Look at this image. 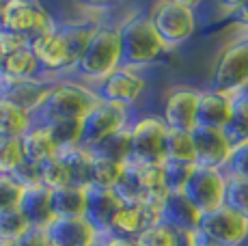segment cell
Returning <instances> with one entry per match:
<instances>
[{
  "label": "cell",
  "instance_id": "1",
  "mask_svg": "<svg viewBox=\"0 0 248 246\" xmlns=\"http://www.w3.org/2000/svg\"><path fill=\"white\" fill-rule=\"evenodd\" d=\"M114 28H117L119 46H121V67L142 72L173 54V50L166 48L164 41L155 32L147 11H132L130 15L121 17Z\"/></svg>",
  "mask_w": 248,
  "mask_h": 246
},
{
  "label": "cell",
  "instance_id": "2",
  "mask_svg": "<svg viewBox=\"0 0 248 246\" xmlns=\"http://www.w3.org/2000/svg\"><path fill=\"white\" fill-rule=\"evenodd\" d=\"M119 67H121V46H119L117 28L102 22L91 32V39L82 56H80L71 78L95 89L110 74L117 72Z\"/></svg>",
  "mask_w": 248,
  "mask_h": 246
},
{
  "label": "cell",
  "instance_id": "3",
  "mask_svg": "<svg viewBox=\"0 0 248 246\" xmlns=\"http://www.w3.org/2000/svg\"><path fill=\"white\" fill-rule=\"evenodd\" d=\"M199 4L190 0H158L149 7L151 24L169 50H177L194 37L199 28Z\"/></svg>",
  "mask_w": 248,
  "mask_h": 246
},
{
  "label": "cell",
  "instance_id": "4",
  "mask_svg": "<svg viewBox=\"0 0 248 246\" xmlns=\"http://www.w3.org/2000/svg\"><path fill=\"white\" fill-rule=\"evenodd\" d=\"M102 99L97 97L93 87L80 82L76 78H59L52 84V91L46 104L37 112L35 121L44 123L50 119H80L93 110Z\"/></svg>",
  "mask_w": 248,
  "mask_h": 246
},
{
  "label": "cell",
  "instance_id": "5",
  "mask_svg": "<svg viewBox=\"0 0 248 246\" xmlns=\"http://www.w3.org/2000/svg\"><path fill=\"white\" fill-rule=\"evenodd\" d=\"M207 89L229 97L248 91V35L235 37L218 50Z\"/></svg>",
  "mask_w": 248,
  "mask_h": 246
},
{
  "label": "cell",
  "instance_id": "6",
  "mask_svg": "<svg viewBox=\"0 0 248 246\" xmlns=\"http://www.w3.org/2000/svg\"><path fill=\"white\" fill-rule=\"evenodd\" d=\"M59 26V17L37 0H4L0 13V28L26 37L28 41L52 32Z\"/></svg>",
  "mask_w": 248,
  "mask_h": 246
},
{
  "label": "cell",
  "instance_id": "7",
  "mask_svg": "<svg viewBox=\"0 0 248 246\" xmlns=\"http://www.w3.org/2000/svg\"><path fill=\"white\" fill-rule=\"evenodd\" d=\"M130 140H132V162L136 164H162L166 160L164 143H166V127L164 119L155 112L149 115L132 117L130 125Z\"/></svg>",
  "mask_w": 248,
  "mask_h": 246
},
{
  "label": "cell",
  "instance_id": "8",
  "mask_svg": "<svg viewBox=\"0 0 248 246\" xmlns=\"http://www.w3.org/2000/svg\"><path fill=\"white\" fill-rule=\"evenodd\" d=\"M199 235L218 246H244L248 242V220L229 205H220L201 214Z\"/></svg>",
  "mask_w": 248,
  "mask_h": 246
},
{
  "label": "cell",
  "instance_id": "9",
  "mask_svg": "<svg viewBox=\"0 0 248 246\" xmlns=\"http://www.w3.org/2000/svg\"><path fill=\"white\" fill-rule=\"evenodd\" d=\"M132 121V108H125L121 104L99 102L93 110L82 119V138L80 147L93 149L104 138L125 130Z\"/></svg>",
  "mask_w": 248,
  "mask_h": 246
},
{
  "label": "cell",
  "instance_id": "10",
  "mask_svg": "<svg viewBox=\"0 0 248 246\" xmlns=\"http://www.w3.org/2000/svg\"><path fill=\"white\" fill-rule=\"evenodd\" d=\"M227 173L220 169H207V167H194V173L190 175L188 184L184 188V195L190 199L194 207L201 214L212 212L216 207L225 205L227 195Z\"/></svg>",
  "mask_w": 248,
  "mask_h": 246
},
{
  "label": "cell",
  "instance_id": "11",
  "mask_svg": "<svg viewBox=\"0 0 248 246\" xmlns=\"http://www.w3.org/2000/svg\"><path fill=\"white\" fill-rule=\"evenodd\" d=\"M201 89L192 84H173L164 93V104H162V119H164L169 130L192 132L197 127V108Z\"/></svg>",
  "mask_w": 248,
  "mask_h": 246
},
{
  "label": "cell",
  "instance_id": "12",
  "mask_svg": "<svg viewBox=\"0 0 248 246\" xmlns=\"http://www.w3.org/2000/svg\"><path fill=\"white\" fill-rule=\"evenodd\" d=\"M147 91V78L140 72L119 67L114 74L108 76L104 82L95 87V93L102 102L121 104L125 108H132L134 104L145 95Z\"/></svg>",
  "mask_w": 248,
  "mask_h": 246
},
{
  "label": "cell",
  "instance_id": "13",
  "mask_svg": "<svg viewBox=\"0 0 248 246\" xmlns=\"http://www.w3.org/2000/svg\"><path fill=\"white\" fill-rule=\"evenodd\" d=\"M52 78H37V80H9L0 76V97L9 99L11 104L24 108L26 112H31L32 117H37V112L41 110V106L46 104L47 95L52 91Z\"/></svg>",
  "mask_w": 248,
  "mask_h": 246
},
{
  "label": "cell",
  "instance_id": "14",
  "mask_svg": "<svg viewBox=\"0 0 248 246\" xmlns=\"http://www.w3.org/2000/svg\"><path fill=\"white\" fill-rule=\"evenodd\" d=\"M194 151H197V164L207 169H220L225 171L229 160L233 155V149L229 147L222 130H212V127H194L192 130Z\"/></svg>",
  "mask_w": 248,
  "mask_h": 246
},
{
  "label": "cell",
  "instance_id": "15",
  "mask_svg": "<svg viewBox=\"0 0 248 246\" xmlns=\"http://www.w3.org/2000/svg\"><path fill=\"white\" fill-rule=\"evenodd\" d=\"M162 222V212L149 205H121L110 222V233L134 240L149 227Z\"/></svg>",
  "mask_w": 248,
  "mask_h": 246
},
{
  "label": "cell",
  "instance_id": "16",
  "mask_svg": "<svg viewBox=\"0 0 248 246\" xmlns=\"http://www.w3.org/2000/svg\"><path fill=\"white\" fill-rule=\"evenodd\" d=\"M46 233L52 246H97L102 240L87 218H56Z\"/></svg>",
  "mask_w": 248,
  "mask_h": 246
},
{
  "label": "cell",
  "instance_id": "17",
  "mask_svg": "<svg viewBox=\"0 0 248 246\" xmlns=\"http://www.w3.org/2000/svg\"><path fill=\"white\" fill-rule=\"evenodd\" d=\"M121 205L123 203L119 201L114 190L89 186L87 188V214H84V218L95 227V231L102 238H106V235H110V222Z\"/></svg>",
  "mask_w": 248,
  "mask_h": 246
},
{
  "label": "cell",
  "instance_id": "18",
  "mask_svg": "<svg viewBox=\"0 0 248 246\" xmlns=\"http://www.w3.org/2000/svg\"><path fill=\"white\" fill-rule=\"evenodd\" d=\"M231 112H233V97L209 91V89H201V97H199V108H197L199 127L222 130L231 119Z\"/></svg>",
  "mask_w": 248,
  "mask_h": 246
},
{
  "label": "cell",
  "instance_id": "19",
  "mask_svg": "<svg viewBox=\"0 0 248 246\" xmlns=\"http://www.w3.org/2000/svg\"><path fill=\"white\" fill-rule=\"evenodd\" d=\"M201 212L190 203V199L184 192H169L162 205V222L170 225L173 229L197 231Z\"/></svg>",
  "mask_w": 248,
  "mask_h": 246
},
{
  "label": "cell",
  "instance_id": "20",
  "mask_svg": "<svg viewBox=\"0 0 248 246\" xmlns=\"http://www.w3.org/2000/svg\"><path fill=\"white\" fill-rule=\"evenodd\" d=\"M20 212L32 229H47L56 220L54 210H52V190H47L44 186L26 190L22 199Z\"/></svg>",
  "mask_w": 248,
  "mask_h": 246
},
{
  "label": "cell",
  "instance_id": "21",
  "mask_svg": "<svg viewBox=\"0 0 248 246\" xmlns=\"http://www.w3.org/2000/svg\"><path fill=\"white\" fill-rule=\"evenodd\" d=\"M22 151H24V160L32 164H44L47 160L59 155V147L54 145L50 132L46 130V125L35 121V125L22 136Z\"/></svg>",
  "mask_w": 248,
  "mask_h": 246
},
{
  "label": "cell",
  "instance_id": "22",
  "mask_svg": "<svg viewBox=\"0 0 248 246\" xmlns=\"http://www.w3.org/2000/svg\"><path fill=\"white\" fill-rule=\"evenodd\" d=\"M0 76H2V78H9V80L47 78L28 46L22 50H17V52H13V54L4 56V59L0 61Z\"/></svg>",
  "mask_w": 248,
  "mask_h": 246
},
{
  "label": "cell",
  "instance_id": "23",
  "mask_svg": "<svg viewBox=\"0 0 248 246\" xmlns=\"http://www.w3.org/2000/svg\"><path fill=\"white\" fill-rule=\"evenodd\" d=\"M52 210L56 218H84L87 214V188L67 186L52 190Z\"/></svg>",
  "mask_w": 248,
  "mask_h": 246
},
{
  "label": "cell",
  "instance_id": "24",
  "mask_svg": "<svg viewBox=\"0 0 248 246\" xmlns=\"http://www.w3.org/2000/svg\"><path fill=\"white\" fill-rule=\"evenodd\" d=\"M35 125V117L24 108L0 97V136L2 138H22Z\"/></svg>",
  "mask_w": 248,
  "mask_h": 246
},
{
  "label": "cell",
  "instance_id": "25",
  "mask_svg": "<svg viewBox=\"0 0 248 246\" xmlns=\"http://www.w3.org/2000/svg\"><path fill=\"white\" fill-rule=\"evenodd\" d=\"M222 134H225L229 147L233 151L244 147L248 143V91L242 95L233 97V112L231 119L225 127H222Z\"/></svg>",
  "mask_w": 248,
  "mask_h": 246
},
{
  "label": "cell",
  "instance_id": "26",
  "mask_svg": "<svg viewBox=\"0 0 248 246\" xmlns=\"http://www.w3.org/2000/svg\"><path fill=\"white\" fill-rule=\"evenodd\" d=\"M61 160L65 162L71 177V186L89 188L93 182V154L87 147H74L67 151H61Z\"/></svg>",
  "mask_w": 248,
  "mask_h": 246
},
{
  "label": "cell",
  "instance_id": "27",
  "mask_svg": "<svg viewBox=\"0 0 248 246\" xmlns=\"http://www.w3.org/2000/svg\"><path fill=\"white\" fill-rule=\"evenodd\" d=\"M93 154V158L106 160V162H114L125 167L127 162H132V140H130V130H121L117 134L104 138L102 143H97L93 149H89Z\"/></svg>",
  "mask_w": 248,
  "mask_h": 246
},
{
  "label": "cell",
  "instance_id": "28",
  "mask_svg": "<svg viewBox=\"0 0 248 246\" xmlns=\"http://www.w3.org/2000/svg\"><path fill=\"white\" fill-rule=\"evenodd\" d=\"M41 125H46V130L50 132L54 145L59 147V154L80 147V138H82V121L80 119H50Z\"/></svg>",
  "mask_w": 248,
  "mask_h": 246
},
{
  "label": "cell",
  "instance_id": "29",
  "mask_svg": "<svg viewBox=\"0 0 248 246\" xmlns=\"http://www.w3.org/2000/svg\"><path fill=\"white\" fill-rule=\"evenodd\" d=\"M164 154H166V160L197 164V151H194L192 132L169 130V134H166V143H164Z\"/></svg>",
  "mask_w": 248,
  "mask_h": 246
},
{
  "label": "cell",
  "instance_id": "30",
  "mask_svg": "<svg viewBox=\"0 0 248 246\" xmlns=\"http://www.w3.org/2000/svg\"><path fill=\"white\" fill-rule=\"evenodd\" d=\"M31 229L32 227L20 210L0 214V244H17Z\"/></svg>",
  "mask_w": 248,
  "mask_h": 246
},
{
  "label": "cell",
  "instance_id": "31",
  "mask_svg": "<svg viewBox=\"0 0 248 246\" xmlns=\"http://www.w3.org/2000/svg\"><path fill=\"white\" fill-rule=\"evenodd\" d=\"M194 167H197V164L164 160V162H162V177H164L166 192H184L190 175L194 173Z\"/></svg>",
  "mask_w": 248,
  "mask_h": 246
},
{
  "label": "cell",
  "instance_id": "32",
  "mask_svg": "<svg viewBox=\"0 0 248 246\" xmlns=\"http://www.w3.org/2000/svg\"><path fill=\"white\" fill-rule=\"evenodd\" d=\"M39 173H41V186L47 188V190H61V188L71 186L69 171L65 167V162L61 160V155L41 164Z\"/></svg>",
  "mask_w": 248,
  "mask_h": 246
},
{
  "label": "cell",
  "instance_id": "33",
  "mask_svg": "<svg viewBox=\"0 0 248 246\" xmlns=\"http://www.w3.org/2000/svg\"><path fill=\"white\" fill-rule=\"evenodd\" d=\"M24 162V151L20 138L0 136V175H13Z\"/></svg>",
  "mask_w": 248,
  "mask_h": 246
},
{
  "label": "cell",
  "instance_id": "34",
  "mask_svg": "<svg viewBox=\"0 0 248 246\" xmlns=\"http://www.w3.org/2000/svg\"><path fill=\"white\" fill-rule=\"evenodd\" d=\"M225 205H229L231 210H235L237 214H242L248 220V179H240V177L227 179Z\"/></svg>",
  "mask_w": 248,
  "mask_h": 246
},
{
  "label": "cell",
  "instance_id": "35",
  "mask_svg": "<svg viewBox=\"0 0 248 246\" xmlns=\"http://www.w3.org/2000/svg\"><path fill=\"white\" fill-rule=\"evenodd\" d=\"M123 169L125 167H121V164L106 162V160L95 158V162H93V182H91V186L114 190L117 182L121 179V175H123Z\"/></svg>",
  "mask_w": 248,
  "mask_h": 246
},
{
  "label": "cell",
  "instance_id": "36",
  "mask_svg": "<svg viewBox=\"0 0 248 246\" xmlns=\"http://www.w3.org/2000/svg\"><path fill=\"white\" fill-rule=\"evenodd\" d=\"M24 192L26 190H24L11 175H0V214H2V212L20 210Z\"/></svg>",
  "mask_w": 248,
  "mask_h": 246
},
{
  "label": "cell",
  "instance_id": "37",
  "mask_svg": "<svg viewBox=\"0 0 248 246\" xmlns=\"http://www.w3.org/2000/svg\"><path fill=\"white\" fill-rule=\"evenodd\" d=\"M134 242L136 246H175V229L166 222H158L136 235Z\"/></svg>",
  "mask_w": 248,
  "mask_h": 246
},
{
  "label": "cell",
  "instance_id": "38",
  "mask_svg": "<svg viewBox=\"0 0 248 246\" xmlns=\"http://www.w3.org/2000/svg\"><path fill=\"white\" fill-rule=\"evenodd\" d=\"M17 184L24 188V190H31V188H39L41 186V173H39V164H32V162H24L20 164L16 173L11 175Z\"/></svg>",
  "mask_w": 248,
  "mask_h": 246
},
{
  "label": "cell",
  "instance_id": "39",
  "mask_svg": "<svg viewBox=\"0 0 248 246\" xmlns=\"http://www.w3.org/2000/svg\"><path fill=\"white\" fill-rule=\"evenodd\" d=\"M225 173L229 177H240V179H248V143L244 147L235 149L229 160Z\"/></svg>",
  "mask_w": 248,
  "mask_h": 246
},
{
  "label": "cell",
  "instance_id": "40",
  "mask_svg": "<svg viewBox=\"0 0 248 246\" xmlns=\"http://www.w3.org/2000/svg\"><path fill=\"white\" fill-rule=\"evenodd\" d=\"M28 46V39L22 35H16V32L11 31H4V28H0V61L4 59V56L13 54V52L22 50Z\"/></svg>",
  "mask_w": 248,
  "mask_h": 246
},
{
  "label": "cell",
  "instance_id": "41",
  "mask_svg": "<svg viewBox=\"0 0 248 246\" xmlns=\"http://www.w3.org/2000/svg\"><path fill=\"white\" fill-rule=\"evenodd\" d=\"M16 246H52L46 229H31Z\"/></svg>",
  "mask_w": 248,
  "mask_h": 246
},
{
  "label": "cell",
  "instance_id": "42",
  "mask_svg": "<svg viewBox=\"0 0 248 246\" xmlns=\"http://www.w3.org/2000/svg\"><path fill=\"white\" fill-rule=\"evenodd\" d=\"M231 26H235L237 31H244L248 35V0H244V2L240 0L235 13L231 15Z\"/></svg>",
  "mask_w": 248,
  "mask_h": 246
},
{
  "label": "cell",
  "instance_id": "43",
  "mask_svg": "<svg viewBox=\"0 0 248 246\" xmlns=\"http://www.w3.org/2000/svg\"><path fill=\"white\" fill-rule=\"evenodd\" d=\"M97 246H136L134 240H130V238H121V235H106V238H102L99 240V244Z\"/></svg>",
  "mask_w": 248,
  "mask_h": 246
},
{
  "label": "cell",
  "instance_id": "44",
  "mask_svg": "<svg viewBox=\"0 0 248 246\" xmlns=\"http://www.w3.org/2000/svg\"><path fill=\"white\" fill-rule=\"evenodd\" d=\"M199 246H218V244H212V242H205V240L201 238V242H199Z\"/></svg>",
  "mask_w": 248,
  "mask_h": 246
},
{
  "label": "cell",
  "instance_id": "45",
  "mask_svg": "<svg viewBox=\"0 0 248 246\" xmlns=\"http://www.w3.org/2000/svg\"><path fill=\"white\" fill-rule=\"evenodd\" d=\"M0 13H2V0H0Z\"/></svg>",
  "mask_w": 248,
  "mask_h": 246
},
{
  "label": "cell",
  "instance_id": "46",
  "mask_svg": "<svg viewBox=\"0 0 248 246\" xmlns=\"http://www.w3.org/2000/svg\"><path fill=\"white\" fill-rule=\"evenodd\" d=\"M0 246H16V244H0Z\"/></svg>",
  "mask_w": 248,
  "mask_h": 246
}]
</instances>
